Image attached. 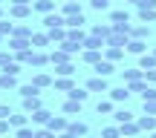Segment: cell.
Returning <instances> with one entry per match:
<instances>
[{
    "mask_svg": "<svg viewBox=\"0 0 156 138\" xmlns=\"http://www.w3.org/2000/svg\"><path fill=\"white\" fill-rule=\"evenodd\" d=\"M32 83H35V86L41 89V86H49V83H55V81H49V75H44V72H38V75H35V81H32Z\"/></svg>",
    "mask_w": 156,
    "mask_h": 138,
    "instance_id": "32",
    "label": "cell"
},
{
    "mask_svg": "<svg viewBox=\"0 0 156 138\" xmlns=\"http://www.w3.org/2000/svg\"><path fill=\"white\" fill-rule=\"evenodd\" d=\"M93 9H98V12L110 9V0H93Z\"/></svg>",
    "mask_w": 156,
    "mask_h": 138,
    "instance_id": "44",
    "label": "cell"
},
{
    "mask_svg": "<svg viewBox=\"0 0 156 138\" xmlns=\"http://www.w3.org/2000/svg\"><path fill=\"white\" fill-rule=\"evenodd\" d=\"M139 20H142V23L156 20V9H142V6H139Z\"/></svg>",
    "mask_w": 156,
    "mask_h": 138,
    "instance_id": "25",
    "label": "cell"
},
{
    "mask_svg": "<svg viewBox=\"0 0 156 138\" xmlns=\"http://www.w3.org/2000/svg\"><path fill=\"white\" fill-rule=\"evenodd\" d=\"M55 72H58V75H64V78H69V75L75 72V66L67 61V63H58V69H55Z\"/></svg>",
    "mask_w": 156,
    "mask_h": 138,
    "instance_id": "34",
    "label": "cell"
},
{
    "mask_svg": "<svg viewBox=\"0 0 156 138\" xmlns=\"http://www.w3.org/2000/svg\"><path fill=\"white\" fill-rule=\"evenodd\" d=\"M84 61L87 63H98L101 61V49H87L84 52Z\"/></svg>",
    "mask_w": 156,
    "mask_h": 138,
    "instance_id": "28",
    "label": "cell"
},
{
    "mask_svg": "<svg viewBox=\"0 0 156 138\" xmlns=\"http://www.w3.org/2000/svg\"><path fill=\"white\" fill-rule=\"evenodd\" d=\"M0 38H3V35H0Z\"/></svg>",
    "mask_w": 156,
    "mask_h": 138,
    "instance_id": "60",
    "label": "cell"
},
{
    "mask_svg": "<svg viewBox=\"0 0 156 138\" xmlns=\"http://www.w3.org/2000/svg\"><path fill=\"white\" fill-rule=\"evenodd\" d=\"M87 92H90V89H78V86H73V89H69V98L84 104V101H87Z\"/></svg>",
    "mask_w": 156,
    "mask_h": 138,
    "instance_id": "29",
    "label": "cell"
},
{
    "mask_svg": "<svg viewBox=\"0 0 156 138\" xmlns=\"http://www.w3.org/2000/svg\"><path fill=\"white\" fill-rule=\"evenodd\" d=\"M69 3H81V0H69Z\"/></svg>",
    "mask_w": 156,
    "mask_h": 138,
    "instance_id": "56",
    "label": "cell"
},
{
    "mask_svg": "<svg viewBox=\"0 0 156 138\" xmlns=\"http://www.w3.org/2000/svg\"><path fill=\"white\" fill-rule=\"evenodd\" d=\"M127 52H133V55H145V49H147V43L145 40H139V38H130L127 40V46H124Z\"/></svg>",
    "mask_w": 156,
    "mask_h": 138,
    "instance_id": "3",
    "label": "cell"
},
{
    "mask_svg": "<svg viewBox=\"0 0 156 138\" xmlns=\"http://www.w3.org/2000/svg\"><path fill=\"white\" fill-rule=\"evenodd\" d=\"M95 112H98V115H107V112H116V109H113V101H98Z\"/></svg>",
    "mask_w": 156,
    "mask_h": 138,
    "instance_id": "33",
    "label": "cell"
},
{
    "mask_svg": "<svg viewBox=\"0 0 156 138\" xmlns=\"http://www.w3.org/2000/svg\"><path fill=\"white\" fill-rule=\"evenodd\" d=\"M127 3H139V0H127Z\"/></svg>",
    "mask_w": 156,
    "mask_h": 138,
    "instance_id": "55",
    "label": "cell"
},
{
    "mask_svg": "<svg viewBox=\"0 0 156 138\" xmlns=\"http://www.w3.org/2000/svg\"><path fill=\"white\" fill-rule=\"evenodd\" d=\"M67 40H73V43L84 46V40H87V35H84L81 29H69V32H67Z\"/></svg>",
    "mask_w": 156,
    "mask_h": 138,
    "instance_id": "16",
    "label": "cell"
},
{
    "mask_svg": "<svg viewBox=\"0 0 156 138\" xmlns=\"http://www.w3.org/2000/svg\"><path fill=\"white\" fill-rule=\"evenodd\" d=\"M104 55L107 61H119V58H124V46H104Z\"/></svg>",
    "mask_w": 156,
    "mask_h": 138,
    "instance_id": "9",
    "label": "cell"
},
{
    "mask_svg": "<svg viewBox=\"0 0 156 138\" xmlns=\"http://www.w3.org/2000/svg\"><path fill=\"white\" fill-rule=\"evenodd\" d=\"M87 89H90V92H110V86H107V78H101V75L90 78V81H87Z\"/></svg>",
    "mask_w": 156,
    "mask_h": 138,
    "instance_id": "1",
    "label": "cell"
},
{
    "mask_svg": "<svg viewBox=\"0 0 156 138\" xmlns=\"http://www.w3.org/2000/svg\"><path fill=\"white\" fill-rule=\"evenodd\" d=\"M55 86H58V89H67V92H69V89H73V81H69V78H58Z\"/></svg>",
    "mask_w": 156,
    "mask_h": 138,
    "instance_id": "40",
    "label": "cell"
},
{
    "mask_svg": "<svg viewBox=\"0 0 156 138\" xmlns=\"http://www.w3.org/2000/svg\"><path fill=\"white\" fill-rule=\"evenodd\" d=\"M0 3H3V0H0Z\"/></svg>",
    "mask_w": 156,
    "mask_h": 138,
    "instance_id": "61",
    "label": "cell"
},
{
    "mask_svg": "<svg viewBox=\"0 0 156 138\" xmlns=\"http://www.w3.org/2000/svg\"><path fill=\"white\" fill-rule=\"evenodd\" d=\"M58 138H78V135H75V133H69V130H64V133L58 135Z\"/></svg>",
    "mask_w": 156,
    "mask_h": 138,
    "instance_id": "53",
    "label": "cell"
},
{
    "mask_svg": "<svg viewBox=\"0 0 156 138\" xmlns=\"http://www.w3.org/2000/svg\"><path fill=\"white\" fill-rule=\"evenodd\" d=\"M69 133H75V135H87L90 127H87L84 121H75V124H69Z\"/></svg>",
    "mask_w": 156,
    "mask_h": 138,
    "instance_id": "30",
    "label": "cell"
},
{
    "mask_svg": "<svg viewBox=\"0 0 156 138\" xmlns=\"http://www.w3.org/2000/svg\"><path fill=\"white\" fill-rule=\"evenodd\" d=\"M119 138H130V135H119Z\"/></svg>",
    "mask_w": 156,
    "mask_h": 138,
    "instance_id": "57",
    "label": "cell"
},
{
    "mask_svg": "<svg viewBox=\"0 0 156 138\" xmlns=\"http://www.w3.org/2000/svg\"><path fill=\"white\" fill-rule=\"evenodd\" d=\"M142 75H145V72H142L139 66H136V69H127V72H124V81H127V83H130V81H139Z\"/></svg>",
    "mask_w": 156,
    "mask_h": 138,
    "instance_id": "35",
    "label": "cell"
},
{
    "mask_svg": "<svg viewBox=\"0 0 156 138\" xmlns=\"http://www.w3.org/2000/svg\"><path fill=\"white\" fill-rule=\"evenodd\" d=\"M12 63V55H6V52H0V72H3L6 66Z\"/></svg>",
    "mask_w": 156,
    "mask_h": 138,
    "instance_id": "45",
    "label": "cell"
},
{
    "mask_svg": "<svg viewBox=\"0 0 156 138\" xmlns=\"http://www.w3.org/2000/svg\"><path fill=\"white\" fill-rule=\"evenodd\" d=\"M32 9H38L41 15H49V12L55 9V3H52V0H35V3H32Z\"/></svg>",
    "mask_w": 156,
    "mask_h": 138,
    "instance_id": "12",
    "label": "cell"
},
{
    "mask_svg": "<svg viewBox=\"0 0 156 138\" xmlns=\"http://www.w3.org/2000/svg\"><path fill=\"white\" fill-rule=\"evenodd\" d=\"M147 35H151V26H133V29H130V38H139V40H145Z\"/></svg>",
    "mask_w": 156,
    "mask_h": 138,
    "instance_id": "23",
    "label": "cell"
},
{
    "mask_svg": "<svg viewBox=\"0 0 156 138\" xmlns=\"http://www.w3.org/2000/svg\"><path fill=\"white\" fill-rule=\"evenodd\" d=\"M93 69H95V75H101V78H107V75L116 72V69H113V61H107V58H104V61H98V63H93Z\"/></svg>",
    "mask_w": 156,
    "mask_h": 138,
    "instance_id": "2",
    "label": "cell"
},
{
    "mask_svg": "<svg viewBox=\"0 0 156 138\" xmlns=\"http://www.w3.org/2000/svg\"><path fill=\"white\" fill-rule=\"evenodd\" d=\"M46 35H49V40H67L64 26H52V29H46Z\"/></svg>",
    "mask_w": 156,
    "mask_h": 138,
    "instance_id": "21",
    "label": "cell"
},
{
    "mask_svg": "<svg viewBox=\"0 0 156 138\" xmlns=\"http://www.w3.org/2000/svg\"><path fill=\"white\" fill-rule=\"evenodd\" d=\"M113 118H116V124H127V121H133V112H130V109H116V112H113Z\"/></svg>",
    "mask_w": 156,
    "mask_h": 138,
    "instance_id": "15",
    "label": "cell"
},
{
    "mask_svg": "<svg viewBox=\"0 0 156 138\" xmlns=\"http://www.w3.org/2000/svg\"><path fill=\"white\" fill-rule=\"evenodd\" d=\"M12 127H26V112H17V115H9Z\"/></svg>",
    "mask_w": 156,
    "mask_h": 138,
    "instance_id": "31",
    "label": "cell"
},
{
    "mask_svg": "<svg viewBox=\"0 0 156 138\" xmlns=\"http://www.w3.org/2000/svg\"><path fill=\"white\" fill-rule=\"evenodd\" d=\"M142 98L145 101H156V86H147L145 92H142Z\"/></svg>",
    "mask_w": 156,
    "mask_h": 138,
    "instance_id": "42",
    "label": "cell"
},
{
    "mask_svg": "<svg viewBox=\"0 0 156 138\" xmlns=\"http://www.w3.org/2000/svg\"><path fill=\"white\" fill-rule=\"evenodd\" d=\"M35 109H41V98H38V95L23 98V112H35Z\"/></svg>",
    "mask_w": 156,
    "mask_h": 138,
    "instance_id": "10",
    "label": "cell"
},
{
    "mask_svg": "<svg viewBox=\"0 0 156 138\" xmlns=\"http://www.w3.org/2000/svg\"><path fill=\"white\" fill-rule=\"evenodd\" d=\"M104 43H107V40H104V38H95V35H90V38L84 40L87 49H104Z\"/></svg>",
    "mask_w": 156,
    "mask_h": 138,
    "instance_id": "18",
    "label": "cell"
},
{
    "mask_svg": "<svg viewBox=\"0 0 156 138\" xmlns=\"http://www.w3.org/2000/svg\"><path fill=\"white\" fill-rule=\"evenodd\" d=\"M67 58H69L67 49H55V52L49 55V61H52V63H67Z\"/></svg>",
    "mask_w": 156,
    "mask_h": 138,
    "instance_id": "24",
    "label": "cell"
},
{
    "mask_svg": "<svg viewBox=\"0 0 156 138\" xmlns=\"http://www.w3.org/2000/svg\"><path fill=\"white\" fill-rule=\"evenodd\" d=\"M151 138H156V133H153V135H151Z\"/></svg>",
    "mask_w": 156,
    "mask_h": 138,
    "instance_id": "58",
    "label": "cell"
},
{
    "mask_svg": "<svg viewBox=\"0 0 156 138\" xmlns=\"http://www.w3.org/2000/svg\"><path fill=\"white\" fill-rule=\"evenodd\" d=\"M44 26L46 29H52V26H67V17H64V15H52V12H49V15L44 17Z\"/></svg>",
    "mask_w": 156,
    "mask_h": 138,
    "instance_id": "4",
    "label": "cell"
},
{
    "mask_svg": "<svg viewBox=\"0 0 156 138\" xmlns=\"http://www.w3.org/2000/svg\"><path fill=\"white\" fill-rule=\"evenodd\" d=\"M139 127H142V130H156V118H153V115H147V112H145V115L139 118Z\"/></svg>",
    "mask_w": 156,
    "mask_h": 138,
    "instance_id": "26",
    "label": "cell"
},
{
    "mask_svg": "<svg viewBox=\"0 0 156 138\" xmlns=\"http://www.w3.org/2000/svg\"><path fill=\"white\" fill-rule=\"evenodd\" d=\"M139 69H142V72L156 69V55H142V58H139Z\"/></svg>",
    "mask_w": 156,
    "mask_h": 138,
    "instance_id": "13",
    "label": "cell"
},
{
    "mask_svg": "<svg viewBox=\"0 0 156 138\" xmlns=\"http://www.w3.org/2000/svg\"><path fill=\"white\" fill-rule=\"evenodd\" d=\"M15 86V75H9V72H0V89H12Z\"/></svg>",
    "mask_w": 156,
    "mask_h": 138,
    "instance_id": "27",
    "label": "cell"
},
{
    "mask_svg": "<svg viewBox=\"0 0 156 138\" xmlns=\"http://www.w3.org/2000/svg\"><path fill=\"white\" fill-rule=\"evenodd\" d=\"M12 32H15V26L9 20H0V35H12Z\"/></svg>",
    "mask_w": 156,
    "mask_h": 138,
    "instance_id": "41",
    "label": "cell"
},
{
    "mask_svg": "<svg viewBox=\"0 0 156 138\" xmlns=\"http://www.w3.org/2000/svg\"><path fill=\"white\" fill-rule=\"evenodd\" d=\"M46 61H49V55H44V52H32V58H29L32 66H46Z\"/></svg>",
    "mask_w": 156,
    "mask_h": 138,
    "instance_id": "22",
    "label": "cell"
},
{
    "mask_svg": "<svg viewBox=\"0 0 156 138\" xmlns=\"http://www.w3.org/2000/svg\"><path fill=\"white\" fill-rule=\"evenodd\" d=\"M29 12H32L29 3H12V17H26Z\"/></svg>",
    "mask_w": 156,
    "mask_h": 138,
    "instance_id": "11",
    "label": "cell"
},
{
    "mask_svg": "<svg viewBox=\"0 0 156 138\" xmlns=\"http://www.w3.org/2000/svg\"><path fill=\"white\" fill-rule=\"evenodd\" d=\"M122 127V135H130V138H136L142 133V127H139V121H127V124H119Z\"/></svg>",
    "mask_w": 156,
    "mask_h": 138,
    "instance_id": "7",
    "label": "cell"
},
{
    "mask_svg": "<svg viewBox=\"0 0 156 138\" xmlns=\"http://www.w3.org/2000/svg\"><path fill=\"white\" fill-rule=\"evenodd\" d=\"M9 127H12V124H9V118H0V135H6V133H9Z\"/></svg>",
    "mask_w": 156,
    "mask_h": 138,
    "instance_id": "48",
    "label": "cell"
},
{
    "mask_svg": "<svg viewBox=\"0 0 156 138\" xmlns=\"http://www.w3.org/2000/svg\"><path fill=\"white\" fill-rule=\"evenodd\" d=\"M136 6H142V9H156V0H139Z\"/></svg>",
    "mask_w": 156,
    "mask_h": 138,
    "instance_id": "49",
    "label": "cell"
},
{
    "mask_svg": "<svg viewBox=\"0 0 156 138\" xmlns=\"http://www.w3.org/2000/svg\"><path fill=\"white\" fill-rule=\"evenodd\" d=\"M46 127L52 130V133H64V130H69V124H67V118H49V124H46Z\"/></svg>",
    "mask_w": 156,
    "mask_h": 138,
    "instance_id": "8",
    "label": "cell"
},
{
    "mask_svg": "<svg viewBox=\"0 0 156 138\" xmlns=\"http://www.w3.org/2000/svg\"><path fill=\"white\" fill-rule=\"evenodd\" d=\"M153 55H156V49H153Z\"/></svg>",
    "mask_w": 156,
    "mask_h": 138,
    "instance_id": "59",
    "label": "cell"
},
{
    "mask_svg": "<svg viewBox=\"0 0 156 138\" xmlns=\"http://www.w3.org/2000/svg\"><path fill=\"white\" fill-rule=\"evenodd\" d=\"M49 118H52V115H49V112L44 109V106H41V109H35V112H32V121H35V124H49Z\"/></svg>",
    "mask_w": 156,
    "mask_h": 138,
    "instance_id": "20",
    "label": "cell"
},
{
    "mask_svg": "<svg viewBox=\"0 0 156 138\" xmlns=\"http://www.w3.org/2000/svg\"><path fill=\"white\" fill-rule=\"evenodd\" d=\"M20 95H23V98H29V95H38V86H35V83H23V86H20Z\"/></svg>",
    "mask_w": 156,
    "mask_h": 138,
    "instance_id": "38",
    "label": "cell"
},
{
    "mask_svg": "<svg viewBox=\"0 0 156 138\" xmlns=\"http://www.w3.org/2000/svg\"><path fill=\"white\" fill-rule=\"evenodd\" d=\"M145 81H147V83H156V69H147V72H145Z\"/></svg>",
    "mask_w": 156,
    "mask_h": 138,
    "instance_id": "51",
    "label": "cell"
},
{
    "mask_svg": "<svg viewBox=\"0 0 156 138\" xmlns=\"http://www.w3.org/2000/svg\"><path fill=\"white\" fill-rule=\"evenodd\" d=\"M110 20H113V26H119V23H130V12L127 9H116V12H110Z\"/></svg>",
    "mask_w": 156,
    "mask_h": 138,
    "instance_id": "5",
    "label": "cell"
},
{
    "mask_svg": "<svg viewBox=\"0 0 156 138\" xmlns=\"http://www.w3.org/2000/svg\"><path fill=\"white\" fill-rule=\"evenodd\" d=\"M3 72H9V75H17V72H20V66H17V63H15V61H12V63H9V66H6V69H3Z\"/></svg>",
    "mask_w": 156,
    "mask_h": 138,
    "instance_id": "50",
    "label": "cell"
},
{
    "mask_svg": "<svg viewBox=\"0 0 156 138\" xmlns=\"http://www.w3.org/2000/svg\"><path fill=\"white\" fill-rule=\"evenodd\" d=\"M12 3H32V0H12Z\"/></svg>",
    "mask_w": 156,
    "mask_h": 138,
    "instance_id": "54",
    "label": "cell"
},
{
    "mask_svg": "<svg viewBox=\"0 0 156 138\" xmlns=\"http://www.w3.org/2000/svg\"><path fill=\"white\" fill-rule=\"evenodd\" d=\"M145 112L147 115H156V101H145Z\"/></svg>",
    "mask_w": 156,
    "mask_h": 138,
    "instance_id": "47",
    "label": "cell"
},
{
    "mask_svg": "<svg viewBox=\"0 0 156 138\" xmlns=\"http://www.w3.org/2000/svg\"><path fill=\"white\" fill-rule=\"evenodd\" d=\"M9 46H12L15 52H23V49H29V46H32V40H26V38H12Z\"/></svg>",
    "mask_w": 156,
    "mask_h": 138,
    "instance_id": "14",
    "label": "cell"
},
{
    "mask_svg": "<svg viewBox=\"0 0 156 138\" xmlns=\"http://www.w3.org/2000/svg\"><path fill=\"white\" fill-rule=\"evenodd\" d=\"M17 138H35V133L29 127H17Z\"/></svg>",
    "mask_w": 156,
    "mask_h": 138,
    "instance_id": "43",
    "label": "cell"
},
{
    "mask_svg": "<svg viewBox=\"0 0 156 138\" xmlns=\"http://www.w3.org/2000/svg\"><path fill=\"white\" fill-rule=\"evenodd\" d=\"M127 95H130V86H116V89H110V101H113V104L127 101Z\"/></svg>",
    "mask_w": 156,
    "mask_h": 138,
    "instance_id": "6",
    "label": "cell"
},
{
    "mask_svg": "<svg viewBox=\"0 0 156 138\" xmlns=\"http://www.w3.org/2000/svg\"><path fill=\"white\" fill-rule=\"evenodd\" d=\"M64 112H67V115H81V101H73V98H69L67 104H64Z\"/></svg>",
    "mask_w": 156,
    "mask_h": 138,
    "instance_id": "19",
    "label": "cell"
},
{
    "mask_svg": "<svg viewBox=\"0 0 156 138\" xmlns=\"http://www.w3.org/2000/svg\"><path fill=\"white\" fill-rule=\"evenodd\" d=\"M84 23H87V20H84V12H78V15H69V17H67V26H69V29H81Z\"/></svg>",
    "mask_w": 156,
    "mask_h": 138,
    "instance_id": "17",
    "label": "cell"
},
{
    "mask_svg": "<svg viewBox=\"0 0 156 138\" xmlns=\"http://www.w3.org/2000/svg\"><path fill=\"white\" fill-rule=\"evenodd\" d=\"M122 135V127H104V133H101V138H119Z\"/></svg>",
    "mask_w": 156,
    "mask_h": 138,
    "instance_id": "37",
    "label": "cell"
},
{
    "mask_svg": "<svg viewBox=\"0 0 156 138\" xmlns=\"http://www.w3.org/2000/svg\"><path fill=\"white\" fill-rule=\"evenodd\" d=\"M29 40H32L35 46H46V40H49V35H32Z\"/></svg>",
    "mask_w": 156,
    "mask_h": 138,
    "instance_id": "39",
    "label": "cell"
},
{
    "mask_svg": "<svg viewBox=\"0 0 156 138\" xmlns=\"http://www.w3.org/2000/svg\"><path fill=\"white\" fill-rule=\"evenodd\" d=\"M35 138H55V133L46 127V130H38V133H35Z\"/></svg>",
    "mask_w": 156,
    "mask_h": 138,
    "instance_id": "46",
    "label": "cell"
},
{
    "mask_svg": "<svg viewBox=\"0 0 156 138\" xmlns=\"http://www.w3.org/2000/svg\"><path fill=\"white\" fill-rule=\"evenodd\" d=\"M78 12H81V3H69V0H67V6H64V17L78 15Z\"/></svg>",
    "mask_w": 156,
    "mask_h": 138,
    "instance_id": "36",
    "label": "cell"
},
{
    "mask_svg": "<svg viewBox=\"0 0 156 138\" xmlns=\"http://www.w3.org/2000/svg\"><path fill=\"white\" fill-rule=\"evenodd\" d=\"M9 115H12V109L6 104H0V118H9Z\"/></svg>",
    "mask_w": 156,
    "mask_h": 138,
    "instance_id": "52",
    "label": "cell"
}]
</instances>
